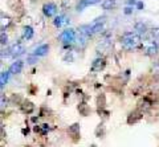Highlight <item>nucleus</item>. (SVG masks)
<instances>
[{
  "mask_svg": "<svg viewBox=\"0 0 159 147\" xmlns=\"http://www.w3.org/2000/svg\"><path fill=\"white\" fill-rule=\"evenodd\" d=\"M135 31L138 35H141V33H145L146 32V25L143 23H138L137 25H135Z\"/></svg>",
  "mask_w": 159,
  "mask_h": 147,
  "instance_id": "obj_20",
  "label": "nucleus"
},
{
  "mask_svg": "<svg viewBox=\"0 0 159 147\" xmlns=\"http://www.w3.org/2000/svg\"><path fill=\"white\" fill-rule=\"evenodd\" d=\"M139 42H141V36H139L138 33H135V32H127L121 37L122 47L125 49H127V51L135 48Z\"/></svg>",
  "mask_w": 159,
  "mask_h": 147,
  "instance_id": "obj_2",
  "label": "nucleus"
},
{
  "mask_svg": "<svg viewBox=\"0 0 159 147\" xmlns=\"http://www.w3.org/2000/svg\"><path fill=\"white\" fill-rule=\"evenodd\" d=\"M49 52V45L48 44H41V45H39L36 49H34L33 55L37 56V57H43V56H47Z\"/></svg>",
  "mask_w": 159,
  "mask_h": 147,
  "instance_id": "obj_11",
  "label": "nucleus"
},
{
  "mask_svg": "<svg viewBox=\"0 0 159 147\" xmlns=\"http://www.w3.org/2000/svg\"><path fill=\"white\" fill-rule=\"evenodd\" d=\"M158 52V42H154V38L145 41V53L147 56H154Z\"/></svg>",
  "mask_w": 159,
  "mask_h": 147,
  "instance_id": "obj_4",
  "label": "nucleus"
},
{
  "mask_svg": "<svg viewBox=\"0 0 159 147\" xmlns=\"http://www.w3.org/2000/svg\"><path fill=\"white\" fill-rule=\"evenodd\" d=\"M116 6H117L116 0H103V2H102V8L106 9V11H109V9H113Z\"/></svg>",
  "mask_w": 159,
  "mask_h": 147,
  "instance_id": "obj_16",
  "label": "nucleus"
},
{
  "mask_svg": "<svg viewBox=\"0 0 159 147\" xmlns=\"http://www.w3.org/2000/svg\"><path fill=\"white\" fill-rule=\"evenodd\" d=\"M37 56H34V55H32V56H29L28 58H27V62L28 64H31V65H33V64H36L37 62Z\"/></svg>",
  "mask_w": 159,
  "mask_h": 147,
  "instance_id": "obj_23",
  "label": "nucleus"
},
{
  "mask_svg": "<svg viewBox=\"0 0 159 147\" xmlns=\"http://www.w3.org/2000/svg\"><path fill=\"white\" fill-rule=\"evenodd\" d=\"M24 52H25V48H24V45H21V44H15V45H12L8 49L9 57H19V56H21Z\"/></svg>",
  "mask_w": 159,
  "mask_h": 147,
  "instance_id": "obj_5",
  "label": "nucleus"
},
{
  "mask_svg": "<svg viewBox=\"0 0 159 147\" xmlns=\"http://www.w3.org/2000/svg\"><path fill=\"white\" fill-rule=\"evenodd\" d=\"M142 114H143V113L141 110H137V111L131 113V114L129 115V118H127V122H129V123H135V122H138L139 119L142 118Z\"/></svg>",
  "mask_w": 159,
  "mask_h": 147,
  "instance_id": "obj_12",
  "label": "nucleus"
},
{
  "mask_svg": "<svg viewBox=\"0 0 159 147\" xmlns=\"http://www.w3.org/2000/svg\"><path fill=\"white\" fill-rule=\"evenodd\" d=\"M151 37L155 40L157 42H159V28H154L151 31Z\"/></svg>",
  "mask_w": 159,
  "mask_h": 147,
  "instance_id": "obj_21",
  "label": "nucleus"
},
{
  "mask_svg": "<svg viewBox=\"0 0 159 147\" xmlns=\"http://www.w3.org/2000/svg\"><path fill=\"white\" fill-rule=\"evenodd\" d=\"M143 7H145V4H143L142 2H138V3H137V8H138V9H143Z\"/></svg>",
  "mask_w": 159,
  "mask_h": 147,
  "instance_id": "obj_27",
  "label": "nucleus"
},
{
  "mask_svg": "<svg viewBox=\"0 0 159 147\" xmlns=\"http://www.w3.org/2000/svg\"><path fill=\"white\" fill-rule=\"evenodd\" d=\"M78 110L81 111L84 115H88V114H89V109H88V106H86L85 104H81V105H80V106H78Z\"/></svg>",
  "mask_w": 159,
  "mask_h": 147,
  "instance_id": "obj_22",
  "label": "nucleus"
},
{
  "mask_svg": "<svg viewBox=\"0 0 159 147\" xmlns=\"http://www.w3.org/2000/svg\"><path fill=\"white\" fill-rule=\"evenodd\" d=\"M23 66H24V62L21 60H17V61L12 62V65L9 66V69H8L9 74H19V73H21Z\"/></svg>",
  "mask_w": 159,
  "mask_h": 147,
  "instance_id": "obj_8",
  "label": "nucleus"
},
{
  "mask_svg": "<svg viewBox=\"0 0 159 147\" xmlns=\"http://www.w3.org/2000/svg\"><path fill=\"white\" fill-rule=\"evenodd\" d=\"M76 32L73 31V29H65L62 33H61V36H60V38H61V41L64 44H73V42H76Z\"/></svg>",
  "mask_w": 159,
  "mask_h": 147,
  "instance_id": "obj_3",
  "label": "nucleus"
},
{
  "mask_svg": "<svg viewBox=\"0 0 159 147\" xmlns=\"http://www.w3.org/2000/svg\"><path fill=\"white\" fill-rule=\"evenodd\" d=\"M68 134L72 136V139L74 142H77L80 139V125L78 123H74L72 126H69L68 129Z\"/></svg>",
  "mask_w": 159,
  "mask_h": 147,
  "instance_id": "obj_9",
  "label": "nucleus"
},
{
  "mask_svg": "<svg viewBox=\"0 0 159 147\" xmlns=\"http://www.w3.org/2000/svg\"><path fill=\"white\" fill-rule=\"evenodd\" d=\"M11 24V19L7 16H2V32L6 31V28Z\"/></svg>",
  "mask_w": 159,
  "mask_h": 147,
  "instance_id": "obj_19",
  "label": "nucleus"
},
{
  "mask_svg": "<svg viewBox=\"0 0 159 147\" xmlns=\"http://www.w3.org/2000/svg\"><path fill=\"white\" fill-rule=\"evenodd\" d=\"M43 12H44V15H45L47 17L54 16V15L57 13V7H56V4H54V3H47V4H44Z\"/></svg>",
  "mask_w": 159,
  "mask_h": 147,
  "instance_id": "obj_6",
  "label": "nucleus"
},
{
  "mask_svg": "<svg viewBox=\"0 0 159 147\" xmlns=\"http://www.w3.org/2000/svg\"><path fill=\"white\" fill-rule=\"evenodd\" d=\"M103 25H105V17H98L96 19L92 24H88V25H82L81 31L82 33H86L88 36H92L94 33H98L103 29Z\"/></svg>",
  "mask_w": 159,
  "mask_h": 147,
  "instance_id": "obj_1",
  "label": "nucleus"
},
{
  "mask_svg": "<svg viewBox=\"0 0 159 147\" xmlns=\"http://www.w3.org/2000/svg\"><path fill=\"white\" fill-rule=\"evenodd\" d=\"M89 37L90 36H88L86 33H82V32H80L77 37H76V45L80 48V49H84L86 47V44L89 41Z\"/></svg>",
  "mask_w": 159,
  "mask_h": 147,
  "instance_id": "obj_7",
  "label": "nucleus"
},
{
  "mask_svg": "<svg viewBox=\"0 0 159 147\" xmlns=\"http://www.w3.org/2000/svg\"><path fill=\"white\" fill-rule=\"evenodd\" d=\"M32 37H33V28L29 25H25L23 28V38L29 40V38H32Z\"/></svg>",
  "mask_w": 159,
  "mask_h": 147,
  "instance_id": "obj_15",
  "label": "nucleus"
},
{
  "mask_svg": "<svg viewBox=\"0 0 159 147\" xmlns=\"http://www.w3.org/2000/svg\"><path fill=\"white\" fill-rule=\"evenodd\" d=\"M103 66H105V60H103V58H97L92 65V70L93 72H99L101 69H103Z\"/></svg>",
  "mask_w": 159,
  "mask_h": 147,
  "instance_id": "obj_13",
  "label": "nucleus"
},
{
  "mask_svg": "<svg viewBox=\"0 0 159 147\" xmlns=\"http://www.w3.org/2000/svg\"><path fill=\"white\" fill-rule=\"evenodd\" d=\"M8 77H9V72H2V74H0V85H2V87L7 84Z\"/></svg>",
  "mask_w": 159,
  "mask_h": 147,
  "instance_id": "obj_18",
  "label": "nucleus"
},
{
  "mask_svg": "<svg viewBox=\"0 0 159 147\" xmlns=\"http://www.w3.org/2000/svg\"><path fill=\"white\" fill-rule=\"evenodd\" d=\"M21 110L24 111V113H32L33 111V104L32 102H24V104L21 105Z\"/></svg>",
  "mask_w": 159,
  "mask_h": 147,
  "instance_id": "obj_17",
  "label": "nucleus"
},
{
  "mask_svg": "<svg viewBox=\"0 0 159 147\" xmlns=\"http://www.w3.org/2000/svg\"><path fill=\"white\" fill-rule=\"evenodd\" d=\"M97 3H98V0H80L77 9L78 11H82V9L86 8L88 6H93V4H97Z\"/></svg>",
  "mask_w": 159,
  "mask_h": 147,
  "instance_id": "obj_14",
  "label": "nucleus"
},
{
  "mask_svg": "<svg viewBox=\"0 0 159 147\" xmlns=\"http://www.w3.org/2000/svg\"><path fill=\"white\" fill-rule=\"evenodd\" d=\"M70 23V20H69V17L65 16V15H58V16L53 20V24L56 25L57 28H61L64 25H68V24Z\"/></svg>",
  "mask_w": 159,
  "mask_h": 147,
  "instance_id": "obj_10",
  "label": "nucleus"
},
{
  "mask_svg": "<svg viewBox=\"0 0 159 147\" xmlns=\"http://www.w3.org/2000/svg\"><path fill=\"white\" fill-rule=\"evenodd\" d=\"M0 37H2V41H0V42H2V45H4V44H7L8 37H7V35H6V33H4V32H2V36H0Z\"/></svg>",
  "mask_w": 159,
  "mask_h": 147,
  "instance_id": "obj_24",
  "label": "nucleus"
},
{
  "mask_svg": "<svg viewBox=\"0 0 159 147\" xmlns=\"http://www.w3.org/2000/svg\"><path fill=\"white\" fill-rule=\"evenodd\" d=\"M137 3H138V0H129V4H130V6H134V4L137 6Z\"/></svg>",
  "mask_w": 159,
  "mask_h": 147,
  "instance_id": "obj_28",
  "label": "nucleus"
},
{
  "mask_svg": "<svg viewBox=\"0 0 159 147\" xmlns=\"http://www.w3.org/2000/svg\"><path fill=\"white\" fill-rule=\"evenodd\" d=\"M152 73H154V74H157V76H159V62L154 65V68H152Z\"/></svg>",
  "mask_w": 159,
  "mask_h": 147,
  "instance_id": "obj_25",
  "label": "nucleus"
},
{
  "mask_svg": "<svg viewBox=\"0 0 159 147\" xmlns=\"http://www.w3.org/2000/svg\"><path fill=\"white\" fill-rule=\"evenodd\" d=\"M123 12H125L126 15H130V13L133 12V7H130V6H129V7H126L125 9H123Z\"/></svg>",
  "mask_w": 159,
  "mask_h": 147,
  "instance_id": "obj_26",
  "label": "nucleus"
}]
</instances>
